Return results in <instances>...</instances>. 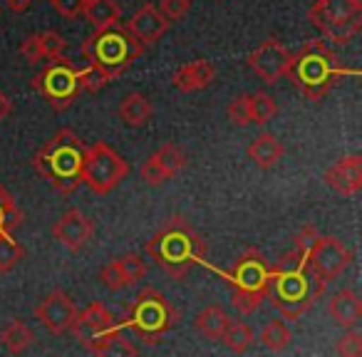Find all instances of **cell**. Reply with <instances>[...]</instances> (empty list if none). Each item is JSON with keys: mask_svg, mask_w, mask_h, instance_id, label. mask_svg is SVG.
<instances>
[{"mask_svg": "<svg viewBox=\"0 0 362 357\" xmlns=\"http://www.w3.org/2000/svg\"><path fill=\"white\" fill-rule=\"evenodd\" d=\"M325 288L327 281L313 271L305 251L296 246L276 263L268 276L266 300H271V305L286 320H298L325 295Z\"/></svg>", "mask_w": 362, "mask_h": 357, "instance_id": "1", "label": "cell"}, {"mask_svg": "<svg viewBox=\"0 0 362 357\" xmlns=\"http://www.w3.org/2000/svg\"><path fill=\"white\" fill-rule=\"evenodd\" d=\"M146 253L171 278H187L206 256L204 236L184 216H174L149 238Z\"/></svg>", "mask_w": 362, "mask_h": 357, "instance_id": "2", "label": "cell"}, {"mask_svg": "<svg viewBox=\"0 0 362 357\" xmlns=\"http://www.w3.org/2000/svg\"><path fill=\"white\" fill-rule=\"evenodd\" d=\"M85 144L72 129H60L52 134L33 156V169L42 176L55 192L72 194L82 184Z\"/></svg>", "mask_w": 362, "mask_h": 357, "instance_id": "3", "label": "cell"}, {"mask_svg": "<svg viewBox=\"0 0 362 357\" xmlns=\"http://www.w3.org/2000/svg\"><path fill=\"white\" fill-rule=\"evenodd\" d=\"M286 75L291 77L303 97L317 102L330 95V90L335 87V80L340 77V65L325 40H310L296 55H291Z\"/></svg>", "mask_w": 362, "mask_h": 357, "instance_id": "4", "label": "cell"}, {"mask_svg": "<svg viewBox=\"0 0 362 357\" xmlns=\"http://www.w3.org/2000/svg\"><path fill=\"white\" fill-rule=\"evenodd\" d=\"M144 52V45L129 33L127 25L112 23L107 28H97L92 37H87L82 45V57L87 65H95L100 70L110 72L112 77H119L129 70L132 62Z\"/></svg>", "mask_w": 362, "mask_h": 357, "instance_id": "5", "label": "cell"}, {"mask_svg": "<svg viewBox=\"0 0 362 357\" xmlns=\"http://www.w3.org/2000/svg\"><path fill=\"white\" fill-rule=\"evenodd\" d=\"M176 322H179V312L174 303L154 288H144L136 293L134 303L127 308L122 317V325L129 327L146 345H156L166 332L174 330Z\"/></svg>", "mask_w": 362, "mask_h": 357, "instance_id": "6", "label": "cell"}, {"mask_svg": "<svg viewBox=\"0 0 362 357\" xmlns=\"http://www.w3.org/2000/svg\"><path fill=\"white\" fill-rule=\"evenodd\" d=\"M268 263L256 248L246 251L236 261V266L226 273L228 288H231V303L238 312L248 315V312L258 310L261 303L268 295Z\"/></svg>", "mask_w": 362, "mask_h": 357, "instance_id": "7", "label": "cell"}, {"mask_svg": "<svg viewBox=\"0 0 362 357\" xmlns=\"http://www.w3.org/2000/svg\"><path fill=\"white\" fill-rule=\"evenodd\" d=\"M308 18L327 40L345 45L362 30V3L360 0H315Z\"/></svg>", "mask_w": 362, "mask_h": 357, "instance_id": "8", "label": "cell"}, {"mask_svg": "<svg viewBox=\"0 0 362 357\" xmlns=\"http://www.w3.org/2000/svg\"><path fill=\"white\" fill-rule=\"evenodd\" d=\"M296 246L305 251L313 271L327 283L352 266V251L337 236H320L313 228H303V233L296 238Z\"/></svg>", "mask_w": 362, "mask_h": 357, "instance_id": "9", "label": "cell"}, {"mask_svg": "<svg viewBox=\"0 0 362 357\" xmlns=\"http://www.w3.org/2000/svg\"><path fill=\"white\" fill-rule=\"evenodd\" d=\"M129 174V164L119 156L110 144L95 141L85 149V164H82V182L90 187L92 194L105 197L115 192Z\"/></svg>", "mask_w": 362, "mask_h": 357, "instance_id": "10", "label": "cell"}, {"mask_svg": "<svg viewBox=\"0 0 362 357\" xmlns=\"http://www.w3.org/2000/svg\"><path fill=\"white\" fill-rule=\"evenodd\" d=\"M33 87L45 97V102H50L52 110H57V112L70 110L77 102V97L82 95L80 70H77L70 60H65V57L60 55V57H55V60H50V65H47L40 75H35Z\"/></svg>", "mask_w": 362, "mask_h": 357, "instance_id": "11", "label": "cell"}, {"mask_svg": "<svg viewBox=\"0 0 362 357\" xmlns=\"http://www.w3.org/2000/svg\"><path fill=\"white\" fill-rule=\"evenodd\" d=\"M72 332L92 355L112 352V347L119 342V325L102 303H90L82 312L77 310Z\"/></svg>", "mask_w": 362, "mask_h": 357, "instance_id": "12", "label": "cell"}, {"mask_svg": "<svg viewBox=\"0 0 362 357\" xmlns=\"http://www.w3.org/2000/svg\"><path fill=\"white\" fill-rule=\"evenodd\" d=\"M35 317L52 335H65V332L72 330V322L77 317V305L65 291H52L37 303Z\"/></svg>", "mask_w": 362, "mask_h": 357, "instance_id": "13", "label": "cell"}, {"mask_svg": "<svg viewBox=\"0 0 362 357\" xmlns=\"http://www.w3.org/2000/svg\"><path fill=\"white\" fill-rule=\"evenodd\" d=\"M288 62H291V52L278 42L276 37L263 40L256 50L248 55V67L261 77L266 85H276L283 75L288 72Z\"/></svg>", "mask_w": 362, "mask_h": 357, "instance_id": "14", "label": "cell"}, {"mask_svg": "<svg viewBox=\"0 0 362 357\" xmlns=\"http://www.w3.org/2000/svg\"><path fill=\"white\" fill-rule=\"evenodd\" d=\"M184 169H187V154L176 144H164L141 164L139 174L149 187H161Z\"/></svg>", "mask_w": 362, "mask_h": 357, "instance_id": "15", "label": "cell"}, {"mask_svg": "<svg viewBox=\"0 0 362 357\" xmlns=\"http://www.w3.org/2000/svg\"><path fill=\"white\" fill-rule=\"evenodd\" d=\"M95 233V223L80 211V209H70L67 213H62L52 226V236L62 248H67L70 253H77L92 241Z\"/></svg>", "mask_w": 362, "mask_h": 357, "instance_id": "16", "label": "cell"}, {"mask_svg": "<svg viewBox=\"0 0 362 357\" xmlns=\"http://www.w3.org/2000/svg\"><path fill=\"white\" fill-rule=\"evenodd\" d=\"M325 184L340 197H355L362 189V159L357 154L342 156L325 171Z\"/></svg>", "mask_w": 362, "mask_h": 357, "instance_id": "17", "label": "cell"}, {"mask_svg": "<svg viewBox=\"0 0 362 357\" xmlns=\"http://www.w3.org/2000/svg\"><path fill=\"white\" fill-rule=\"evenodd\" d=\"M129 33L141 42V45H151L159 37H164V33L169 30V21L159 13V8L151 6V3H144L134 16L127 23Z\"/></svg>", "mask_w": 362, "mask_h": 357, "instance_id": "18", "label": "cell"}, {"mask_svg": "<svg viewBox=\"0 0 362 357\" xmlns=\"http://www.w3.org/2000/svg\"><path fill=\"white\" fill-rule=\"evenodd\" d=\"M67 42L57 35L55 30L35 33V35L25 37L21 45V55L30 62H42V60H55L65 52Z\"/></svg>", "mask_w": 362, "mask_h": 357, "instance_id": "19", "label": "cell"}, {"mask_svg": "<svg viewBox=\"0 0 362 357\" xmlns=\"http://www.w3.org/2000/svg\"><path fill=\"white\" fill-rule=\"evenodd\" d=\"M214 77H216V67H214L211 62L194 60V62H187V65H181L179 70L174 72L171 82H174V87L181 92H199V90H206L214 82Z\"/></svg>", "mask_w": 362, "mask_h": 357, "instance_id": "20", "label": "cell"}, {"mask_svg": "<svg viewBox=\"0 0 362 357\" xmlns=\"http://www.w3.org/2000/svg\"><path fill=\"white\" fill-rule=\"evenodd\" d=\"M327 312L340 327H355L362 317V300L355 291H337L327 303Z\"/></svg>", "mask_w": 362, "mask_h": 357, "instance_id": "21", "label": "cell"}, {"mask_svg": "<svg viewBox=\"0 0 362 357\" xmlns=\"http://www.w3.org/2000/svg\"><path fill=\"white\" fill-rule=\"evenodd\" d=\"M283 154H286L283 141H278V136L268 134V131L258 134L256 139L251 141V146H248V159H251L258 169H273V166L283 159Z\"/></svg>", "mask_w": 362, "mask_h": 357, "instance_id": "22", "label": "cell"}, {"mask_svg": "<svg viewBox=\"0 0 362 357\" xmlns=\"http://www.w3.org/2000/svg\"><path fill=\"white\" fill-rule=\"evenodd\" d=\"M151 102L146 100L144 95H139V92H129V95L122 97L119 102V110H117V115H119V119L124 122L127 127H144L149 124L151 119Z\"/></svg>", "mask_w": 362, "mask_h": 357, "instance_id": "23", "label": "cell"}, {"mask_svg": "<svg viewBox=\"0 0 362 357\" xmlns=\"http://www.w3.org/2000/svg\"><path fill=\"white\" fill-rule=\"evenodd\" d=\"M194 325H197V330L202 332V335L211 337V340H221L223 332H226V327L231 325V317H228V312L223 310V308L209 305L199 312L197 320H194Z\"/></svg>", "mask_w": 362, "mask_h": 357, "instance_id": "24", "label": "cell"}, {"mask_svg": "<svg viewBox=\"0 0 362 357\" xmlns=\"http://www.w3.org/2000/svg\"><path fill=\"white\" fill-rule=\"evenodd\" d=\"M82 16L95 28H107V25H112V23H119L122 11L115 0H85Z\"/></svg>", "mask_w": 362, "mask_h": 357, "instance_id": "25", "label": "cell"}, {"mask_svg": "<svg viewBox=\"0 0 362 357\" xmlns=\"http://www.w3.org/2000/svg\"><path fill=\"white\" fill-rule=\"evenodd\" d=\"M35 340V332L30 330V325H25V320H11V325L3 330V345L8 347V352L13 355H21Z\"/></svg>", "mask_w": 362, "mask_h": 357, "instance_id": "26", "label": "cell"}, {"mask_svg": "<svg viewBox=\"0 0 362 357\" xmlns=\"http://www.w3.org/2000/svg\"><path fill=\"white\" fill-rule=\"evenodd\" d=\"M291 327L286 325L283 320H271L266 322V327L261 330V342L268 347L271 352H283L288 345H291Z\"/></svg>", "mask_w": 362, "mask_h": 357, "instance_id": "27", "label": "cell"}, {"mask_svg": "<svg viewBox=\"0 0 362 357\" xmlns=\"http://www.w3.org/2000/svg\"><path fill=\"white\" fill-rule=\"evenodd\" d=\"M25 258V248L11 236V231L0 233V273H11Z\"/></svg>", "mask_w": 362, "mask_h": 357, "instance_id": "28", "label": "cell"}, {"mask_svg": "<svg viewBox=\"0 0 362 357\" xmlns=\"http://www.w3.org/2000/svg\"><path fill=\"white\" fill-rule=\"evenodd\" d=\"M23 211L16 204L13 194L6 187H0V233L3 231H13L23 223Z\"/></svg>", "mask_w": 362, "mask_h": 357, "instance_id": "29", "label": "cell"}, {"mask_svg": "<svg viewBox=\"0 0 362 357\" xmlns=\"http://www.w3.org/2000/svg\"><path fill=\"white\" fill-rule=\"evenodd\" d=\"M223 342L228 345V350L231 352H248L251 350V345H253V330H251V325H246V322H233L231 320V325L226 327V332H223V337H221Z\"/></svg>", "mask_w": 362, "mask_h": 357, "instance_id": "30", "label": "cell"}, {"mask_svg": "<svg viewBox=\"0 0 362 357\" xmlns=\"http://www.w3.org/2000/svg\"><path fill=\"white\" fill-rule=\"evenodd\" d=\"M248 110H251V124H266L278 115L276 100L271 95H263V92L248 95Z\"/></svg>", "mask_w": 362, "mask_h": 357, "instance_id": "31", "label": "cell"}, {"mask_svg": "<svg viewBox=\"0 0 362 357\" xmlns=\"http://www.w3.org/2000/svg\"><path fill=\"white\" fill-rule=\"evenodd\" d=\"M100 283L110 291H122L127 286H134V281L129 278V273L124 271V266L119 263V258L110 261L107 266L100 268Z\"/></svg>", "mask_w": 362, "mask_h": 357, "instance_id": "32", "label": "cell"}, {"mask_svg": "<svg viewBox=\"0 0 362 357\" xmlns=\"http://www.w3.org/2000/svg\"><path fill=\"white\" fill-rule=\"evenodd\" d=\"M112 80H115V77H112L110 72L100 70V67H95V65H87L85 70H80V90L82 92H100V90H105Z\"/></svg>", "mask_w": 362, "mask_h": 357, "instance_id": "33", "label": "cell"}, {"mask_svg": "<svg viewBox=\"0 0 362 357\" xmlns=\"http://www.w3.org/2000/svg\"><path fill=\"white\" fill-rule=\"evenodd\" d=\"M335 352H337V355H345V357L362 355V335L355 330V327H347L345 335H342L340 340H337Z\"/></svg>", "mask_w": 362, "mask_h": 357, "instance_id": "34", "label": "cell"}, {"mask_svg": "<svg viewBox=\"0 0 362 357\" xmlns=\"http://www.w3.org/2000/svg\"><path fill=\"white\" fill-rule=\"evenodd\" d=\"M159 13L166 21H181L192 11V0H159Z\"/></svg>", "mask_w": 362, "mask_h": 357, "instance_id": "35", "label": "cell"}, {"mask_svg": "<svg viewBox=\"0 0 362 357\" xmlns=\"http://www.w3.org/2000/svg\"><path fill=\"white\" fill-rule=\"evenodd\" d=\"M228 119L236 127L251 124V110H248V95H241L228 105Z\"/></svg>", "mask_w": 362, "mask_h": 357, "instance_id": "36", "label": "cell"}, {"mask_svg": "<svg viewBox=\"0 0 362 357\" xmlns=\"http://www.w3.org/2000/svg\"><path fill=\"white\" fill-rule=\"evenodd\" d=\"M119 263L124 266V271L129 273V278L134 283H139L141 278L146 276V263H144V258L136 256V253H127V256H122Z\"/></svg>", "mask_w": 362, "mask_h": 357, "instance_id": "37", "label": "cell"}, {"mask_svg": "<svg viewBox=\"0 0 362 357\" xmlns=\"http://www.w3.org/2000/svg\"><path fill=\"white\" fill-rule=\"evenodd\" d=\"M50 3L57 11V16L67 18V21H75L85 11V0H50Z\"/></svg>", "mask_w": 362, "mask_h": 357, "instance_id": "38", "label": "cell"}, {"mask_svg": "<svg viewBox=\"0 0 362 357\" xmlns=\"http://www.w3.org/2000/svg\"><path fill=\"white\" fill-rule=\"evenodd\" d=\"M11 112H13V102H11V97H8L6 92L0 90V124L6 122V117H11Z\"/></svg>", "mask_w": 362, "mask_h": 357, "instance_id": "39", "label": "cell"}, {"mask_svg": "<svg viewBox=\"0 0 362 357\" xmlns=\"http://www.w3.org/2000/svg\"><path fill=\"white\" fill-rule=\"evenodd\" d=\"M6 6L11 8V11H16V13H23V11H28V8L33 6V0H6Z\"/></svg>", "mask_w": 362, "mask_h": 357, "instance_id": "40", "label": "cell"}]
</instances>
